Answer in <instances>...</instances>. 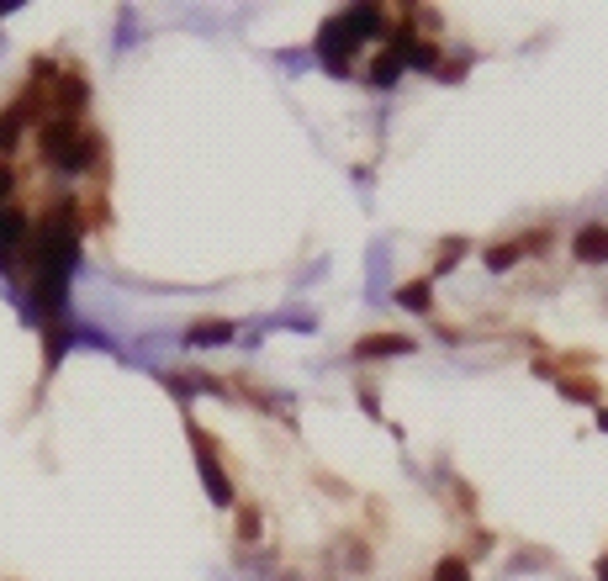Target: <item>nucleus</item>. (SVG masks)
<instances>
[{"mask_svg":"<svg viewBox=\"0 0 608 581\" xmlns=\"http://www.w3.org/2000/svg\"><path fill=\"white\" fill-rule=\"evenodd\" d=\"M43 154L59 164L64 175H85L90 164L101 159V138L80 133V122H69V117H53V122H43Z\"/></svg>","mask_w":608,"mask_h":581,"instance_id":"f257e3e1","label":"nucleus"},{"mask_svg":"<svg viewBox=\"0 0 608 581\" xmlns=\"http://www.w3.org/2000/svg\"><path fill=\"white\" fill-rule=\"evenodd\" d=\"M191 439H196V455H201V476H207V492H212V502H233V486H228V476H223V465H217V455H212V439L201 434V428L191 423Z\"/></svg>","mask_w":608,"mask_h":581,"instance_id":"f03ea898","label":"nucleus"},{"mask_svg":"<svg viewBox=\"0 0 608 581\" xmlns=\"http://www.w3.org/2000/svg\"><path fill=\"white\" fill-rule=\"evenodd\" d=\"M349 48H360V43L344 32V22H339V16H328V22H323V32H318V53H323V64L334 69V74H344V53H349Z\"/></svg>","mask_w":608,"mask_h":581,"instance_id":"7ed1b4c3","label":"nucleus"},{"mask_svg":"<svg viewBox=\"0 0 608 581\" xmlns=\"http://www.w3.org/2000/svg\"><path fill=\"white\" fill-rule=\"evenodd\" d=\"M85 96H90L85 74H80V69H59V90H53V101H59V111H64L69 122H80V111H85Z\"/></svg>","mask_w":608,"mask_h":581,"instance_id":"20e7f679","label":"nucleus"},{"mask_svg":"<svg viewBox=\"0 0 608 581\" xmlns=\"http://www.w3.org/2000/svg\"><path fill=\"white\" fill-rule=\"evenodd\" d=\"M27 217L22 212H16V206H0V270H6L11 265V259H16V249H22V243H27Z\"/></svg>","mask_w":608,"mask_h":581,"instance_id":"39448f33","label":"nucleus"},{"mask_svg":"<svg viewBox=\"0 0 608 581\" xmlns=\"http://www.w3.org/2000/svg\"><path fill=\"white\" fill-rule=\"evenodd\" d=\"M339 22H344V32L355 37V43H365V37L386 32V11L381 6H349V11H339Z\"/></svg>","mask_w":608,"mask_h":581,"instance_id":"423d86ee","label":"nucleus"},{"mask_svg":"<svg viewBox=\"0 0 608 581\" xmlns=\"http://www.w3.org/2000/svg\"><path fill=\"white\" fill-rule=\"evenodd\" d=\"M27 122H32V106L27 101H16V106L0 111V154H16V148H22Z\"/></svg>","mask_w":608,"mask_h":581,"instance_id":"0eeeda50","label":"nucleus"},{"mask_svg":"<svg viewBox=\"0 0 608 581\" xmlns=\"http://www.w3.org/2000/svg\"><path fill=\"white\" fill-rule=\"evenodd\" d=\"M577 259H587V265H608V228L603 222H593V228H577Z\"/></svg>","mask_w":608,"mask_h":581,"instance_id":"6e6552de","label":"nucleus"},{"mask_svg":"<svg viewBox=\"0 0 608 581\" xmlns=\"http://www.w3.org/2000/svg\"><path fill=\"white\" fill-rule=\"evenodd\" d=\"M413 339H402V333H376V339H360L355 354L360 360H381V354H408Z\"/></svg>","mask_w":608,"mask_h":581,"instance_id":"1a4fd4ad","label":"nucleus"},{"mask_svg":"<svg viewBox=\"0 0 608 581\" xmlns=\"http://www.w3.org/2000/svg\"><path fill=\"white\" fill-rule=\"evenodd\" d=\"M397 302H402V307H418V312H429V302H434L429 280H408V286L397 291Z\"/></svg>","mask_w":608,"mask_h":581,"instance_id":"9d476101","label":"nucleus"},{"mask_svg":"<svg viewBox=\"0 0 608 581\" xmlns=\"http://www.w3.org/2000/svg\"><path fill=\"white\" fill-rule=\"evenodd\" d=\"M519 254H524L519 243H497V249H487V270H497V275H503V270H508Z\"/></svg>","mask_w":608,"mask_h":581,"instance_id":"9b49d317","label":"nucleus"},{"mask_svg":"<svg viewBox=\"0 0 608 581\" xmlns=\"http://www.w3.org/2000/svg\"><path fill=\"white\" fill-rule=\"evenodd\" d=\"M228 333H233L228 323H196V328H191V344H223Z\"/></svg>","mask_w":608,"mask_h":581,"instance_id":"f8f14e48","label":"nucleus"},{"mask_svg":"<svg viewBox=\"0 0 608 581\" xmlns=\"http://www.w3.org/2000/svg\"><path fill=\"white\" fill-rule=\"evenodd\" d=\"M434 581H471V566H466V555H450V560H439V576Z\"/></svg>","mask_w":608,"mask_h":581,"instance_id":"ddd939ff","label":"nucleus"},{"mask_svg":"<svg viewBox=\"0 0 608 581\" xmlns=\"http://www.w3.org/2000/svg\"><path fill=\"white\" fill-rule=\"evenodd\" d=\"M408 69H439V48H434V43H413Z\"/></svg>","mask_w":608,"mask_h":581,"instance_id":"4468645a","label":"nucleus"},{"mask_svg":"<svg viewBox=\"0 0 608 581\" xmlns=\"http://www.w3.org/2000/svg\"><path fill=\"white\" fill-rule=\"evenodd\" d=\"M460 254H466V238H450L445 249H439V259H434V275H439V270H450V265H455Z\"/></svg>","mask_w":608,"mask_h":581,"instance_id":"2eb2a0df","label":"nucleus"},{"mask_svg":"<svg viewBox=\"0 0 608 581\" xmlns=\"http://www.w3.org/2000/svg\"><path fill=\"white\" fill-rule=\"evenodd\" d=\"M397 74H402V64L392 59V53H381V64L371 69V80H376V85H392V80H397Z\"/></svg>","mask_w":608,"mask_h":581,"instance_id":"dca6fc26","label":"nucleus"},{"mask_svg":"<svg viewBox=\"0 0 608 581\" xmlns=\"http://www.w3.org/2000/svg\"><path fill=\"white\" fill-rule=\"evenodd\" d=\"M598 576H603V581H608V555H603V566H598Z\"/></svg>","mask_w":608,"mask_h":581,"instance_id":"f3484780","label":"nucleus"}]
</instances>
